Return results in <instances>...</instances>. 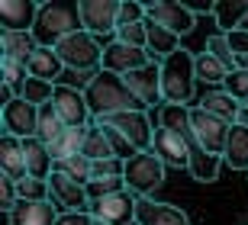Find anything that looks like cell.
<instances>
[{
  "label": "cell",
  "instance_id": "1",
  "mask_svg": "<svg viewBox=\"0 0 248 225\" xmlns=\"http://www.w3.org/2000/svg\"><path fill=\"white\" fill-rule=\"evenodd\" d=\"M84 97H87V106H91V116L93 119H103V116H113V113H129V109H145L132 97V90L126 87L120 74H110L103 71L93 77V84L84 90Z\"/></svg>",
  "mask_w": 248,
  "mask_h": 225
},
{
  "label": "cell",
  "instance_id": "2",
  "mask_svg": "<svg viewBox=\"0 0 248 225\" xmlns=\"http://www.w3.org/2000/svg\"><path fill=\"white\" fill-rule=\"evenodd\" d=\"M84 23H81V10L78 3H39V19L32 26V36L42 48H55L62 39H68L71 32H81Z\"/></svg>",
  "mask_w": 248,
  "mask_h": 225
},
{
  "label": "cell",
  "instance_id": "3",
  "mask_svg": "<svg viewBox=\"0 0 248 225\" xmlns=\"http://www.w3.org/2000/svg\"><path fill=\"white\" fill-rule=\"evenodd\" d=\"M197 90V55L193 52H174L161 61V97L165 103L187 106Z\"/></svg>",
  "mask_w": 248,
  "mask_h": 225
},
{
  "label": "cell",
  "instance_id": "4",
  "mask_svg": "<svg viewBox=\"0 0 248 225\" xmlns=\"http://www.w3.org/2000/svg\"><path fill=\"white\" fill-rule=\"evenodd\" d=\"M103 48H107V45H103L97 36H91L87 29L71 32L68 39H62V42L55 45L64 71H97V68L103 64Z\"/></svg>",
  "mask_w": 248,
  "mask_h": 225
},
{
  "label": "cell",
  "instance_id": "5",
  "mask_svg": "<svg viewBox=\"0 0 248 225\" xmlns=\"http://www.w3.org/2000/svg\"><path fill=\"white\" fill-rule=\"evenodd\" d=\"M165 171H168L165 161H161L155 151H139L136 158H129V161H126V174H123V180H126L129 193H136L139 199H148L161 183H165Z\"/></svg>",
  "mask_w": 248,
  "mask_h": 225
},
{
  "label": "cell",
  "instance_id": "6",
  "mask_svg": "<svg viewBox=\"0 0 248 225\" xmlns=\"http://www.w3.org/2000/svg\"><path fill=\"white\" fill-rule=\"evenodd\" d=\"M120 3L123 0H78V10H81V23L84 29L103 39H116V29H120Z\"/></svg>",
  "mask_w": 248,
  "mask_h": 225
},
{
  "label": "cell",
  "instance_id": "7",
  "mask_svg": "<svg viewBox=\"0 0 248 225\" xmlns=\"http://www.w3.org/2000/svg\"><path fill=\"white\" fill-rule=\"evenodd\" d=\"M93 122H107L116 132H123L132 142L136 151H152V142H155V129L152 119H148V109H129V113H113V116L93 119Z\"/></svg>",
  "mask_w": 248,
  "mask_h": 225
},
{
  "label": "cell",
  "instance_id": "8",
  "mask_svg": "<svg viewBox=\"0 0 248 225\" xmlns=\"http://www.w3.org/2000/svg\"><path fill=\"white\" fill-rule=\"evenodd\" d=\"M48 199L62 212H91L87 183L74 180L71 174H64V171H52V177H48Z\"/></svg>",
  "mask_w": 248,
  "mask_h": 225
},
{
  "label": "cell",
  "instance_id": "9",
  "mask_svg": "<svg viewBox=\"0 0 248 225\" xmlns=\"http://www.w3.org/2000/svg\"><path fill=\"white\" fill-rule=\"evenodd\" d=\"M145 19L155 23V26L171 29L174 36H190L197 29V16H193L187 3H177V0H155V3H145Z\"/></svg>",
  "mask_w": 248,
  "mask_h": 225
},
{
  "label": "cell",
  "instance_id": "10",
  "mask_svg": "<svg viewBox=\"0 0 248 225\" xmlns=\"http://www.w3.org/2000/svg\"><path fill=\"white\" fill-rule=\"evenodd\" d=\"M190 126H193V135H197V142L206 148L210 154H219L226 151V142H229V122H222L219 116H213L206 113L203 106H190Z\"/></svg>",
  "mask_w": 248,
  "mask_h": 225
},
{
  "label": "cell",
  "instance_id": "11",
  "mask_svg": "<svg viewBox=\"0 0 248 225\" xmlns=\"http://www.w3.org/2000/svg\"><path fill=\"white\" fill-rule=\"evenodd\" d=\"M145 64H152V55H148V48H136V45H126V42H107V48H103V71L110 74H120V77H126V74L139 71V68H145Z\"/></svg>",
  "mask_w": 248,
  "mask_h": 225
},
{
  "label": "cell",
  "instance_id": "12",
  "mask_svg": "<svg viewBox=\"0 0 248 225\" xmlns=\"http://www.w3.org/2000/svg\"><path fill=\"white\" fill-rule=\"evenodd\" d=\"M136 209H139V196L129 193V190H120L113 196L91 203V216L110 225H136Z\"/></svg>",
  "mask_w": 248,
  "mask_h": 225
},
{
  "label": "cell",
  "instance_id": "13",
  "mask_svg": "<svg viewBox=\"0 0 248 225\" xmlns=\"http://www.w3.org/2000/svg\"><path fill=\"white\" fill-rule=\"evenodd\" d=\"M52 106L62 116V122L68 129H84L91 126V106H87V97L74 87H64V84H55V97H52Z\"/></svg>",
  "mask_w": 248,
  "mask_h": 225
},
{
  "label": "cell",
  "instance_id": "14",
  "mask_svg": "<svg viewBox=\"0 0 248 225\" xmlns=\"http://www.w3.org/2000/svg\"><path fill=\"white\" fill-rule=\"evenodd\" d=\"M0 122H3V132L13 135V138H32L39 129V106H32L23 97H16V100H10V103H3Z\"/></svg>",
  "mask_w": 248,
  "mask_h": 225
},
{
  "label": "cell",
  "instance_id": "15",
  "mask_svg": "<svg viewBox=\"0 0 248 225\" xmlns=\"http://www.w3.org/2000/svg\"><path fill=\"white\" fill-rule=\"evenodd\" d=\"M123 81H126V87L132 90V97H136L145 109L165 103V97H161V64L158 61H152V64H145V68H139V71L126 74Z\"/></svg>",
  "mask_w": 248,
  "mask_h": 225
},
{
  "label": "cell",
  "instance_id": "16",
  "mask_svg": "<svg viewBox=\"0 0 248 225\" xmlns=\"http://www.w3.org/2000/svg\"><path fill=\"white\" fill-rule=\"evenodd\" d=\"M152 151L165 161V167H181L187 171L190 167V145H187L184 135L171 132V129H155V142H152Z\"/></svg>",
  "mask_w": 248,
  "mask_h": 225
},
{
  "label": "cell",
  "instance_id": "17",
  "mask_svg": "<svg viewBox=\"0 0 248 225\" xmlns=\"http://www.w3.org/2000/svg\"><path fill=\"white\" fill-rule=\"evenodd\" d=\"M62 209L52 199H19L7 216L10 225H55Z\"/></svg>",
  "mask_w": 248,
  "mask_h": 225
},
{
  "label": "cell",
  "instance_id": "18",
  "mask_svg": "<svg viewBox=\"0 0 248 225\" xmlns=\"http://www.w3.org/2000/svg\"><path fill=\"white\" fill-rule=\"evenodd\" d=\"M36 19H39V3H32V0H3L0 3L3 32H32Z\"/></svg>",
  "mask_w": 248,
  "mask_h": 225
},
{
  "label": "cell",
  "instance_id": "19",
  "mask_svg": "<svg viewBox=\"0 0 248 225\" xmlns=\"http://www.w3.org/2000/svg\"><path fill=\"white\" fill-rule=\"evenodd\" d=\"M136 225H190L187 212H181L171 203H155V199H139L136 209Z\"/></svg>",
  "mask_w": 248,
  "mask_h": 225
},
{
  "label": "cell",
  "instance_id": "20",
  "mask_svg": "<svg viewBox=\"0 0 248 225\" xmlns=\"http://www.w3.org/2000/svg\"><path fill=\"white\" fill-rule=\"evenodd\" d=\"M187 145H190V167H187V174H190L193 180H200V183H213V180L219 177L222 171V158L219 154H210L206 148H203L200 142H197V135H187Z\"/></svg>",
  "mask_w": 248,
  "mask_h": 225
},
{
  "label": "cell",
  "instance_id": "21",
  "mask_svg": "<svg viewBox=\"0 0 248 225\" xmlns=\"http://www.w3.org/2000/svg\"><path fill=\"white\" fill-rule=\"evenodd\" d=\"M0 174L10 177V180H16V183H23V180L29 177L26 154H23V138H13V135H7V132L0 138Z\"/></svg>",
  "mask_w": 248,
  "mask_h": 225
},
{
  "label": "cell",
  "instance_id": "22",
  "mask_svg": "<svg viewBox=\"0 0 248 225\" xmlns=\"http://www.w3.org/2000/svg\"><path fill=\"white\" fill-rule=\"evenodd\" d=\"M23 154H26L29 177H36V180H48L52 177V171H55V158H52V148H48L39 135L23 138Z\"/></svg>",
  "mask_w": 248,
  "mask_h": 225
},
{
  "label": "cell",
  "instance_id": "23",
  "mask_svg": "<svg viewBox=\"0 0 248 225\" xmlns=\"http://www.w3.org/2000/svg\"><path fill=\"white\" fill-rule=\"evenodd\" d=\"M26 71H29V77L58 84L64 77V64H62V58H58L55 48H42V45H39L36 52H32V58L26 61Z\"/></svg>",
  "mask_w": 248,
  "mask_h": 225
},
{
  "label": "cell",
  "instance_id": "24",
  "mask_svg": "<svg viewBox=\"0 0 248 225\" xmlns=\"http://www.w3.org/2000/svg\"><path fill=\"white\" fill-rule=\"evenodd\" d=\"M36 48H39V42L32 32H0V52H3L7 61L26 64Z\"/></svg>",
  "mask_w": 248,
  "mask_h": 225
},
{
  "label": "cell",
  "instance_id": "25",
  "mask_svg": "<svg viewBox=\"0 0 248 225\" xmlns=\"http://www.w3.org/2000/svg\"><path fill=\"white\" fill-rule=\"evenodd\" d=\"M148 55H152V61H165V58H171L174 52H181V36H174L171 29L165 26H155V23H148Z\"/></svg>",
  "mask_w": 248,
  "mask_h": 225
},
{
  "label": "cell",
  "instance_id": "26",
  "mask_svg": "<svg viewBox=\"0 0 248 225\" xmlns=\"http://www.w3.org/2000/svg\"><path fill=\"white\" fill-rule=\"evenodd\" d=\"M213 19H216L219 32H235V29H242V23L248 19V0H216Z\"/></svg>",
  "mask_w": 248,
  "mask_h": 225
},
{
  "label": "cell",
  "instance_id": "27",
  "mask_svg": "<svg viewBox=\"0 0 248 225\" xmlns=\"http://www.w3.org/2000/svg\"><path fill=\"white\" fill-rule=\"evenodd\" d=\"M197 106H203L206 113H213V116H219L222 122H229V126H235L239 122V109L245 106V103H239L235 97H229L226 90H210L206 97L197 103Z\"/></svg>",
  "mask_w": 248,
  "mask_h": 225
},
{
  "label": "cell",
  "instance_id": "28",
  "mask_svg": "<svg viewBox=\"0 0 248 225\" xmlns=\"http://www.w3.org/2000/svg\"><path fill=\"white\" fill-rule=\"evenodd\" d=\"M222 161L235 167V171H248V126H232L229 142L222 151Z\"/></svg>",
  "mask_w": 248,
  "mask_h": 225
},
{
  "label": "cell",
  "instance_id": "29",
  "mask_svg": "<svg viewBox=\"0 0 248 225\" xmlns=\"http://www.w3.org/2000/svg\"><path fill=\"white\" fill-rule=\"evenodd\" d=\"M158 126L161 129H171L177 135H190L193 126H190V106H174V103H161L158 106Z\"/></svg>",
  "mask_w": 248,
  "mask_h": 225
},
{
  "label": "cell",
  "instance_id": "30",
  "mask_svg": "<svg viewBox=\"0 0 248 225\" xmlns=\"http://www.w3.org/2000/svg\"><path fill=\"white\" fill-rule=\"evenodd\" d=\"M64 132H68V126L62 122V116L55 113V106H52V103L39 106V129H36V135H39V138H42L46 145H55Z\"/></svg>",
  "mask_w": 248,
  "mask_h": 225
},
{
  "label": "cell",
  "instance_id": "31",
  "mask_svg": "<svg viewBox=\"0 0 248 225\" xmlns=\"http://www.w3.org/2000/svg\"><path fill=\"white\" fill-rule=\"evenodd\" d=\"M81 154H84V158H91L93 164H97V161H107V158H113V148H110L107 135H103V129L97 126V122H91V126H87V138H84Z\"/></svg>",
  "mask_w": 248,
  "mask_h": 225
},
{
  "label": "cell",
  "instance_id": "32",
  "mask_svg": "<svg viewBox=\"0 0 248 225\" xmlns=\"http://www.w3.org/2000/svg\"><path fill=\"white\" fill-rule=\"evenodd\" d=\"M226 77H229V71H226V68H222V64L216 61L210 52H200V55H197V81H203V84H210V87L222 90Z\"/></svg>",
  "mask_w": 248,
  "mask_h": 225
},
{
  "label": "cell",
  "instance_id": "33",
  "mask_svg": "<svg viewBox=\"0 0 248 225\" xmlns=\"http://www.w3.org/2000/svg\"><path fill=\"white\" fill-rule=\"evenodd\" d=\"M203 52H210L229 74L239 68V58H235V52H232V45H229V39H226V32H213V36L206 39V45H203Z\"/></svg>",
  "mask_w": 248,
  "mask_h": 225
},
{
  "label": "cell",
  "instance_id": "34",
  "mask_svg": "<svg viewBox=\"0 0 248 225\" xmlns=\"http://www.w3.org/2000/svg\"><path fill=\"white\" fill-rule=\"evenodd\" d=\"M19 97L26 100V103H32V106H46V103H52V97H55V84L29 77V81L23 84V93H19Z\"/></svg>",
  "mask_w": 248,
  "mask_h": 225
},
{
  "label": "cell",
  "instance_id": "35",
  "mask_svg": "<svg viewBox=\"0 0 248 225\" xmlns=\"http://www.w3.org/2000/svg\"><path fill=\"white\" fill-rule=\"evenodd\" d=\"M120 190H126V180L123 177H91L87 180V196H91V203H97L103 196H113Z\"/></svg>",
  "mask_w": 248,
  "mask_h": 225
},
{
  "label": "cell",
  "instance_id": "36",
  "mask_svg": "<svg viewBox=\"0 0 248 225\" xmlns=\"http://www.w3.org/2000/svg\"><path fill=\"white\" fill-rule=\"evenodd\" d=\"M97 126L103 129V135H107V142H110V148H113V158H120V161H129V158H136V148H132V142H129L123 132H116L113 126H107V122H97Z\"/></svg>",
  "mask_w": 248,
  "mask_h": 225
},
{
  "label": "cell",
  "instance_id": "37",
  "mask_svg": "<svg viewBox=\"0 0 248 225\" xmlns=\"http://www.w3.org/2000/svg\"><path fill=\"white\" fill-rule=\"evenodd\" d=\"M222 90H226L229 97H235L239 103H248V71H245V68H235V71L226 77Z\"/></svg>",
  "mask_w": 248,
  "mask_h": 225
},
{
  "label": "cell",
  "instance_id": "38",
  "mask_svg": "<svg viewBox=\"0 0 248 225\" xmlns=\"http://www.w3.org/2000/svg\"><path fill=\"white\" fill-rule=\"evenodd\" d=\"M116 42L136 45V48H148V26L136 23V26H120L116 29Z\"/></svg>",
  "mask_w": 248,
  "mask_h": 225
},
{
  "label": "cell",
  "instance_id": "39",
  "mask_svg": "<svg viewBox=\"0 0 248 225\" xmlns=\"http://www.w3.org/2000/svg\"><path fill=\"white\" fill-rule=\"evenodd\" d=\"M145 23V0H123L120 3V26Z\"/></svg>",
  "mask_w": 248,
  "mask_h": 225
},
{
  "label": "cell",
  "instance_id": "40",
  "mask_svg": "<svg viewBox=\"0 0 248 225\" xmlns=\"http://www.w3.org/2000/svg\"><path fill=\"white\" fill-rule=\"evenodd\" d=\"M19 187V199H48V180H36V177H26Z\"/></svg>",
  "mask_w": 248,
  "mask_h": 225
},
{
  "label": "cell",
  "instance_id": "41",
  "mask_svg": "<svg viewBox=\"0 0 248 225\" xmlns=\"http://www.w3.org/2000/svg\"><path fill=\"white\" fill-rule=\"evenodd\" d=\"M16 203H19V187H16V180L0 177V209H3V212L10 216Z\"/></svg>",
  "mask_w": 248,
  "mask_h": 225
},
{
  "label": "cell",
  "instance_id": "42",
  "mask_svg": "<svg viewBox=\"0 0 248 225\" xmlns=\"http://www.w3.org/2000/svg\"><path fill=\"white\" fill-rule=\"evenodd\" d=\"M226 39H229V45H232V52H235V58H248V32H245V29L226 32Z\"/></svg>",
  "mask_w": 248,
  "mask_h": 225
},
{
  "label": "cell",
  "instance_id": "43",
  "mask_svg": "<svg viewBox=\"0 0 248 225\" xmlns=\"http://www.w3.org/2000/svg\"><path fill=\"white\" fill-rule=\"evenodd\" d=\"M55 225H93L91 212H62Z\"/></svg>",
  "mask_w": 248,
  "mask_h": 225
},
{
  "label": "cell",
  "instance_id": "44",
  "mask_svg": "<svg viewBox=\"0 0 248 225\" xmlns=\"http://www.w3.org/2000/svg\"><path fill=\"white\" fill-rule=\"evenodd\" d=\"M235 126H248V106L239 109V122H235Z\"/></svg>",
  "mask_w": 248,
  "mask_h": 225
},
{
  "label": "cell",
  "instance_id": "45",
  "mask_svg": "<svg viewBox=\"0 0 248 225\" xmlns=\"http://www.w3.org/2000/svg\"><path fill=\"white\" fill-rule=\"evenodd\" d=\"M93 225H110V222H100V219H93Z\"/></svg>",
  "mask_w": 248,
  "mask_h": 225
},
{
  "label": "cell",
  "instance_id": "46",
  "mask_svg": "<svg viewBox=\"0 0 248 225\" xmlns=\"http://www.w3.org/2000/svg\"><path fill=\"white\" fill-rule=\"evenodd\" d=\"M242 29H245V32H248V19H245V23H242Z\"/></svg>",
  "mask_w": 248,
  "mask_h": 225
},
{
  "label": "cell",
  "instance_id": "47",
  "mask_svg": "<svg viewBox=\"0 0 248 225\" xmlns=\"http://www.w3.org/2000/svg\"><path fill=\"white\" fill-rule=\"evenodd\" d=\"M245 106H248V103H245Z\"/></svg>",
  "mask_w": 248,
  "mask_h": 225
}]
</instances>
